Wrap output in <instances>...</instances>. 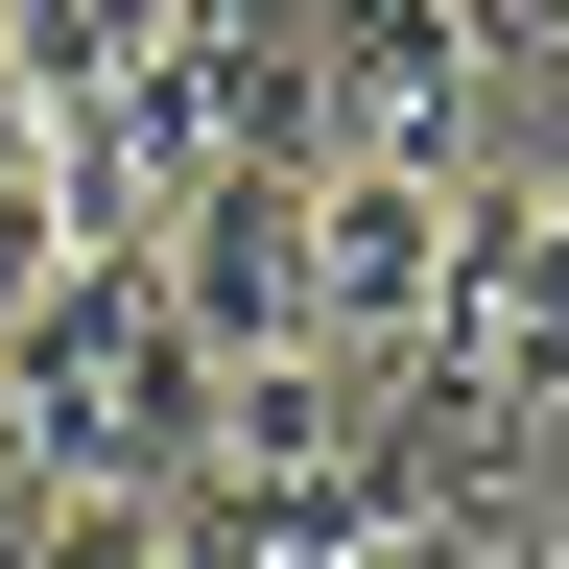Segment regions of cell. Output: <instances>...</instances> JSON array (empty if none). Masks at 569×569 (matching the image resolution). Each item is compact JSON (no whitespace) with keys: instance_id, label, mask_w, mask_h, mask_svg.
<instances>
[{"instance_id":"1","label":"cell","mask_w":569,"mask_h":569,"mask_svg":"<svg viewBox=\"0 0 569 569\" xmlns=\"http://www.w3.org/2000/svg\"><path fill=\"white\" fill-rule=\"evenodd\" d=\"M0 403H24V451L71 498H190L213 475V356L167 309V261H71L24 332H0Z\"/></svg>"},{"instance_id":"2","label":"cell","mask_w":569,"mask_h":569,"mask_svg":"<svg viewBox=\"0 0 569 569\" xmlns=\"http://www.w3.org/2000/svg\"><path fill=\"white\" fill-rule=\"evenodd\" d=\"M309 167H380V190H475L498 167L475 0H309Z\"/></svg>"},{"instance_id":"3","label":"cell","mask_w":569,"mask_h":569,"mask_svg":"<svg viewBox=\"0 0 569 569\" xmlns=\"http://www.w3.org/2000/svg\"><path fill=\"white\" fill-rule=\"evenodd\" d=\"M427 356H451V190L309 167V380L332 403H403Z\"/></svg>"},{"instance_id":"4","label":"cell","mask_w":569,"mask_h":569,"mask_svg":"<svg viewBox=\"0 0 569 569\" xmlns=\"http://www.w3.org/2000/svg\"><path fill=\"white\" fill-rule=\"evenodd\" d=\"M167 309L213 380H261V356H309V167H238V190H190V238H167Z\"/></svg>"},{"instance_id":"5","label":"cell","mask_w":569,"mask_h":569,"mask_svg":"<svg viewBox=\"0 0 569 569\" xmlns=\"http://www.w3.org/2000/svg\"><path fill=\"white\" fill-rule=\"evenodd\" d=\"M0 71H24L48 119H119L142 71H167V0H0Z\"/></svg>"},{"instance_id":"6","label":"cell","mask_w":569,"mask_h":569,"mask_svg":"<svg viewBox=\"0 0 569 569\" xmlns=\"http://www.w3.org/2000/svg\"><path fill=\"white\" fill-rule=\"evenodd\" d=\"M71 261H96V238H71V142H48V96H24V71H0V332H24Z\"/></svg>"},{"instance_id":"7","label":"cell","mask_w":569,"mask_h":569,"mask_svg":"<svg viewBox=\"0 0 569 569\" xmlns=\"http://www.w3.org/2000/svg\"><path fill=\"white\" fill-rule=\"evenodd\" d=\"M190 569H380V475H309V498H190Z\"/></svg>"},{"instance_id":"8","label":"cell","mask_w":569,"mask_h":569,"mask_svg":"<svg viewBox=\"0 0 569 569\" xmlns=\"http://www.w3.org/2000/svg\"><path fill=\"white\" fill-rule=\"evenodd\" d=\"M380 569H569L546 498H427V522H380Z\"/></svg>"},{"instance_id":"9","label":"cell","mask_w":569,"mask_h":569,"mask_svg":"<svg viewBox=\"0 0 569 569\" xmlns=\"http://www.w3.org/2000/svg\"><path fill=\"white\" fill-rule=\"evenodd\" d=\"M48 569H190V498H48Z\"/></svg>"},{"instance_id":"10","label":"cell","mask_w":569,"mask_h":569,"mask_svg":"<svg viewBox=\"0 0 569 569\" xmlns=\"http://www.w3.org/2000/svg\"><path fill=\"white\" fill-rule=\"evenodd\" d=\"M48 498H71V475L24 451V403H0V569H48Z\"/></svg>"},{"instance_id":"11","label":"cell","mask_w":569,"mask_h":569,"mask_svg":"<svg viewBox=\"0 0 569 569\" xmlns=\"http://www.w3.org/2000/svg\"><path fill=\"white\" fill-rule=\"evenodd\" d=\"M475 48L498 71H569V0H475Z\"/></svg>"},{"instance_id":"12","label":"cell","mask_w":569,"mask_h":569,"mask_svg":"<svg viewBox=\"0 0 569 569\" xmlns=\"http://www.w3.org/2000/svg\"><path fill=\"white\" fill-rule=\"evenodd\" d=\"M522 498H546V522H569V356H546V427H522Z\"/></svg>"}]
</instances>
